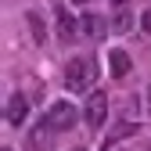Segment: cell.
I'll use <instances>...</instances> for the list:
<instances>
[{"mask_svg": "<svg viewBox=\"0 0 151 151\" xmlns=\"http://www.w3.org/2000/svg\"><path fill=\"white\" fill-rule=\"evenodd\" d=\"M129 133H137V126L129 122V119H119L115 126L108 129V137H104V144H115V140H122V137H129Z\"/></svg>", "mask_w": 151, "mask_h": 151, "instance_id": "cell-8", "label": "cell"}, {"mask_svg": "<svg viewBox=\"0 0 151 151\" xmlns=\"http://www.w3.org/2000/svg\"><path fill=\"white\" fill-rule=\"evenodd\" d=\"M79 29H83L86 40H101L108 25H104V18H101V14H83V18H79Z\"/></svg>", "mask_w": 151, "mask_h": 151, "instance_id": "cell-7", "label": "cell"}, {"mask_svg": "<svg viewBox=\"0 0 151 151\" xmlns=\"http://www.w3.org/2000/svg\"><path fill=\"white\" fill-rule=\"evenodd\" d=\"M0 151H11V147H0Z\"/></svg>", "mask_w": 151, "mask_h": 151, "instance_id": "cell-14", "label": "cell"}, {"mask_svg": "<svg viewBox=\"0 0 151 151\" xmlns=\"http://www.w3.org/2000/svg\"><path fill=\"white\" fill-rule=\"evenodd\" d=\"M93 79H97V61L86 58V54H79V58H72V61L65 65V86H68L72 93L90 90Z\"/></svg>", "mask_w": 151, "mask_h": 151, "instance_id": "cell-1", "label": "cell"}, {"mask_svg": "<svg viewBox=\"0 0 151 151\" xmlns=\"http://www.w3.org/2000/svg\"><path fill=\"white\" fill-rule=\"evenodd\" d=\"M147 97H151V93H147Z\"/></svg>", "mask_w": 151, "mask_h": 151, "instance_id": "cell-16", "label": "cell"}, {"mask_svg": "<svg viewBox=\"0 0 151 151\" xmlns=\"http://www.w3.org/2000/svg\"><path fill=\"white\" fill-rule=\"evenodd\" d=\"M111 4H119V7H122V4H129V0H111Z\"/></svg>", "mask_w": 151, "mask_h": 151, "instance_id": "cell-13", "label": "cell"}, {"mask_svg": "<svg viewBox=\"0 0 151 151\" xmlns=\"http://www.w3.org/2000/svg\"><path fill=\"white\" fill-rule=\"evenodd\" d=\"M83 119H86V126H90V129H101V126H104V119H108V97H104L101 90H93L90 97H86Z\"/></svg>", "mask_w": 151, "mask_h": 151, "instance_id": "cell-3", "label": "cell"}, {"mask_svg": "<svg viewBox=\"0 0 151 151\" xmlns=\"http://www.w3.org/2000/svg\"><path fill=\"white\" fill-rule=\"evenodd\" d=\"M76 119H79V111H76L72 101H54V104H47V111H43V122L54 129V133H65V129H72Z\"/></svg>", "mask_w": 151, "mask_h": 151, "instance_id": "cell-2", "label": "cell"}, {"mask_svg": "<svg viewBox=\"0 0 151 151\" xmlns=\"http://www.w3.org/2000/svg\"><path fill=\"white\" fill-rule=\"evenodd\" d=\"M76 151H86V147H76Z\"/></svg>", "mask_w": 151, "mask_h": 151, "instance_id": "cell-15", "label": "cell"}, {"mask_svg": "<svg viewBox=\"0 0 151 151\" xmlns=\"http://www.w3.org/2000/svg\"><path fill=\"white\" fill-rule=\"evenodd\" d=\"M25 111H29L25 93H11L7 104H4V119H7V126H22V122H25Z\"/></svg>", "mask_w": 151, "mask_h": 151, "instance_id": "cell-4", "label": "cell"}, {"mask_svg": "<svg viewBox=\"0 0 151 151\" xmlns=\"http://www.w3.org/2000/svg\"><path fill=\"white\" fill-rule=\"evenodd\" d=\"M111 29H115L119 36L129 32V29H133V14H129V11H119V14H115V22H111Z\"/></svg>", "mask_w": 151, "mask_h": 151, "instance_id": "cell-9", "label": "cell"}, {"mask_svg": "<svg viewBox=\"0 0 151 151\" xmlns=\"http://www.w3.org/2000/svg\"><path fill=\"white\" fill-rule=\"evenodd\" d=\"M140 25H144V29H147V32H151V11H147V14H144V18H140Z\"/></svg>", "mask_w": 151, "mask_h": 151, "instance_id": "cell-11", "label": "cell"}, {"mask_svg": "<svg viewBox=\"0 0 151 151\" xmlns=\"http://www.w3.org/2000/svg\"><path fill=\"white\" fill-rule=\"evenodd\" d=\"M29 29H32V36H36V43H43L47 29H43V22H40V14H36V11H29Z\"/></svg>", "mask_w": 151, "mask_h": 151, "instance_id": "cell-10", "label": "cell"}, {"mask_svg": "<svg viewBox=\"0 0 151 151\" xmlns=\"http://www.w3.org/2000/svg\"><path fill=\"white\" fill-rule=\"evenodd\" d=\"M68 4H90V0H68Z\"/></svg>", "mask_w": 151, "mask_h": 151, "instance_id": "cell-12", "label": "cell"}, {"mask_svg": "<svg viewBox=\"0 0 151 151\" xmlns=\"http://www.w3.org/2000/svg\"><path fill=\"white\" fill-rule=\"evenodd\" d=\"M79 36H83L79 18H72V11H58V40L72 43V40H79Z\"/></svg>", "mask_w": 151, "mask_h": 151, "instance_id": "cell-5", "label": "cell"}, {"mask_svg": "<svg viewBox=\"0 0 151 151\" xmlns=\"http://www.w3.org/2000/svg\"><path fill=\"white\" fill-rule=\"evenodd\" d=\"M129 68H133L129 54H126L122 47H111V50H108V72L115 76V79H126V76H129Z\"/></svg>", "mask_w": 151, "mask_h": 151, "instance_id": "cell-6", "label": "cell"}]
</instances>
